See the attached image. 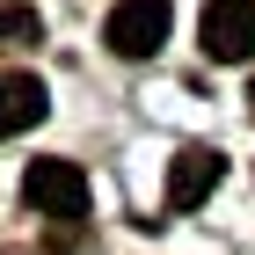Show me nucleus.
I'll return each instance as SVG.
<instances>
[{"label":"nucleus","mask_w":255,"mask_h":255,"mask_svg":"<svg viewBox=\"0 0 255 255\" xmlns=\"http://www.w3.org/2000/svg\"><path fill=\"white\" fill-rule=\"evenodd\" d=\"M44 110H51L44 80L22 73V66H0V138H15V131H29V124H44Z\"/></svg>","instance_id":"nucleus-5"},{"label":"nucleus","mask_w":255,"mask_h":255,"mask_svg":"<svg viewBox=\"0 0 255 255\" xmlns=\"http://www.w3.org/2000/svg\"><path fill=\"white\" fill-rule=\"evenodd\" d=\"M197 44L212 66H248L255 59V0H212L197 15Z\"/></svg>","instance_id":"nucleus-3"},{"label":"nucleus","mask_w":255,"mask_h":255,"mask_svg":"<svg viewBox=\"0 0 255 255\" xmlns=\"http://www.w3.org/2000/svg\"><path fill=\"white\" fill-rule=\"evenodd\" d=\"M22 44H44L37 7H22V0H0V51H22Z\"/></svg>","instance_id":"nucleus-6"},{"label":"nucleus","mask_w":255,"mask_h":255,"mask_svg":"<svg viewBox=\"0 0 255 255\" xmlns=\"http://www.w3.org/2000/svg\"><path fill=\"white\" fill-rule=\"evenodd\" d=\"M248 110H255V88H248Z\"/></svg>","instance_id":"nucleus-7"},{"label":"nucleus","mask_w":255,"mask_h":255,"mask_svg":"<svg viewBox=\"0 0 255 255\" xmlns=\"http://www.w3.org/2000/svg\"><path fill=\"white\" fill-rule=\"evenodd\" d=\"M22 197H29V212H44V219H59V226H73V219L88 212V175H80V160H29Z\"/></svg>","instance_id":"nucleus-2"},{"label":"nucleus","mask_w":255,"mask_h":255,"mask_svg":"<svg viewBox=\"0 0 255 255\" xmlns=\"http://www.w3.org/2000/svg\"><path fill=\"white\" fill-rule=\"evenodd\" d=\"M175 29V7L168 0H117L110 22H102V44L117 51V59H153L160 44Z\"/></svg>","instance_id":"nucleus-1"},{"label":"nucleus","mask_w":255,"mask_h":255,"mask_svg":"<svg viewBox=\"0 0 255 255\" xmlns=\"http://www.w3.org/2000/svg\"><path fill=\"white\" fill-rule=\"evenodd\" d=\"M219 175H226V153H219V146H182V153L168 160V212H197V204L219 190Z\"/></svg>","instance_id":"nucleus-4"}]
</instances>
